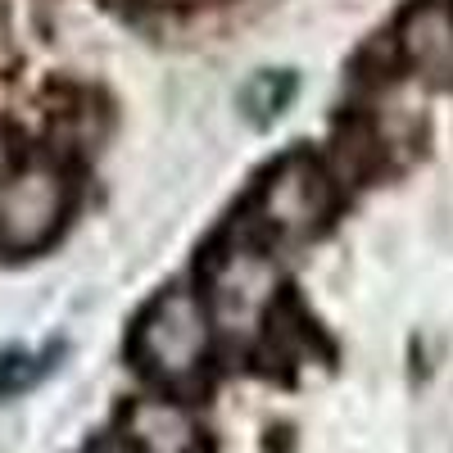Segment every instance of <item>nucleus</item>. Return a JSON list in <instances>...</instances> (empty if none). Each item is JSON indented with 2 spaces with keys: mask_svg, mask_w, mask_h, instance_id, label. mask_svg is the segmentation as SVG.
I'll return each instance as SVG.
<instances>
[{
  "mask_svg": "<svg viewBox=\"0 0 453 453\" xmlns=\"http://www.w3.org/2000/svg\"><path fill=\"white\" fill-rule=\"evenodd\" d=\"M290 91H295V82L290 78H258L250 91H245V104L254 109V119H273V113H281L286 109V100H290Z\"/></svg>",
  "mask_w": 453,
  "mask_h": 453,
  "instance_id": "6e6552de",
  "label": "nucleus"
},
{
  "mask_svg": "<svg viewBox=\"0 0 453 453\" xmlns=\"http://www.w3.org/2000/svg\"><path fill=\"white\" fill-rule=\"evenodd\" d=\"M73 209V173L55 155H23L0 186V254L46 250Z\"/></svg>",
  "mask_w": 453,
  "mask_h": 453,
  "instance_id": "20e7f679",
  "label": "nucleus"
},
{
  "mask_svg": "<svg viewBox=\"0 0 453 453\" xmlns=\"http://www.w3.org/2000/svg\"><path fill=\"white\" fill-rule=\"evenodd\" d=\"M213 349V322L200 290L168 286L145 304L132 331V358L141 376L164 390H191Z\"/></svg>",
  "mask_w": 453,
  "mask_h": 453,
  "instance_id": "f03ea898",
  "label": "nucleus"
},
{
  "mask_svg": "<svg viewBox=\"0 0 453 453\" xmlns=\"http://www.w3.org/2000/svg\"><path fill=\"white\" fill-rule=\"evenodd\" d=\"M331 213H335L331 168L318 155H309V150H290V155H281L258 177L245 222L273 250H286V245H304V241L322 236Z\"/></svg>",
  "mask_w": 453,
  "mask_h": 453,
  "instance_id": "7ed1b4c3",
  "label": "nucleus"
},
{
  "mask_svg": "<svg viewBox=\"0 0 453 453\" xmlns=\"http://www.w3.org/2000/svg\"><path fill=\"white\" fill-rule=\"evenodd\" d=\"M127 449L132 453H204V435L177 399H136L127 408Z\"/></svg>",
  "mask_w": 453,
  "mask_h": 453,
  "instance_id": "423d86ee",
  "label": "nucleus"
},
{
  "mask_svg": "<svg viewBox=\"0 0 453 453\" xmlns=\"http://www.w3.org/2000/svg\"><path fill=\"white\" fill-rule=\"evenodd\" d=\"M395 59L426 87H453V0H412L395 27Z\"/></svg>",
  "mask_w": 453,
  "mask_h": 453,
  "instance_id": "39448f33",
  "label": "nucleus"
},
{
  "mask_svg": "<svg viewBox=\"0 0 453 453\" xmlns=\"http://www.w3.org/2000/svg\"><path fill=\"white\" fill-rule=\"evenodd\" d=\"M46 358L50 354H5L0 358V399L36 386V376H46V367H50Z\"/></svg>",
  "mask_w": 453,
  "mask_h": 453,
  "instance_id": "0eeeda50",
  "label": "nucleus"
},
{
  "mask_svg": "<svg viewBox=\"0 0 453 453\" xmlns=\"http://www.w3.org/2000/svg\"><path fill=\"white\" fill-rule=\"evenodd\" d=\"M200 281H204L200 299L209 309L213 331L236 340V345H250L254 335H263V326L277 313V295H281L277 250L250 222L226 226L204 250Z\"/></svg>",
  "mask_w": 453,
  "mask_h": 453,
  "instance_id": "f257e3e1",
  "label": "nucleus"
}]
</instances>
